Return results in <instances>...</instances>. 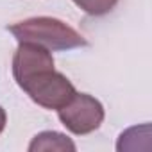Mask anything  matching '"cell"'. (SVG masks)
<instances>
[{"label":"cell","instance_id":"6da1fadb","mask_svg":"<svg viewBox=\"0 0 152 152\" xmlns=\"http://www.w3.org/2000/svg\"><path fill=\"white\" fill-rule=\"evenodd\" d=\"M13 75L18 86L41 107L61 109L75 97V86L54 68L48 48L22 41L13 57Z\"/></svg>","mask_w":152,"mask_h":152},{"label":"cell","instance_id":"5b68a950","mask_svg":"<svg viewBox=\"0 0 152 152\" xmlns=\"http://www.w3.org/2000/svg\"><path fill=\"white\" fill-rule=\"evenodd\" d=\"M75 6L91 16H104L115 9L118 0H73Z\"/></svg>","mask_w":152,"mask_h":152},{"label":"cell","instance_id":"3957f363","mask_svg":"<svg viewBox=\"0 0 152 152\" xmlns=\"http://www.w3.org/2000/svg\"><path fill=\"white\" fill-rule=\"evenodd\" d=\"M61 124L73 134H90L104 122V106L88 93H75V97L57 109Z\"/></svg>","mask_w":152,"mask_h":152},{"label":"cell","instance_id":"277c9868","mask_svg":"<svg viewBox=\"0 0 152 152\" xmlns=\"http://www.w3.org/2000/svg\"><path fill=\"white\" fill-rule=\"evenodd\" d=\"M31 152H39V150H75V143L66 138L61 132L56 131H45L34 136V140L29 145Z\"/></svg>","mask_w":152,"mask_h":152},{"label":"cell","instance_id":"7a4b0ae2","mask_svg":"<svg viewBox=\"0 0 152 152\" xmlns=\"http://www.w3.org/2000/svg\"><path fill=\"white\" fill-rule=\"evenodd\" d=\"M7 29L20 43L31 41V43H38L48 50H70V48L88 45V41L83 34H79L64 22H61L57 18H50V16L29 18V20L18 22Z\"/></svg>","mask_w":152,"mask_h":152},{"label":"cell","instance_id":"8992f818","mask_svg":"<svg viewBox=\"0 0 152 152\" xmlns=\"http://www.w3.org/2000/svg\"><path fill=\"white\" fill-rule=\"evenodd\" d=\"M6 120H7L6 111L2 109V106H0V132H2V131H4V127H6Z\"/></svg>","mask_w":152,"mask_h":152}]
</instances>
